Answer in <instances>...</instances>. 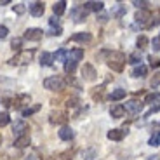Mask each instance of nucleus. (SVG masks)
Returning <instances> with one entry per match:
<instances>
[{"label": "nucleus", "instance_id": "f257e3e1", "mask_svg": "<svg viewBox=\"0 0 160 160\" xmlns=\"http://www.w3.org/2000/svg\"><path fill=\"white\" fill-rule=\"evenodd\" d=\"M124 63H125V54L124 52H118V51H113L110 54V59H108V66L115 72H122L124 68Z\"/></svg>", "mask_w": 160, "mask_h": 160}, {"label": "nucleus", "instance_id": "f03ea898", "mask_svg": "<svg viewBox=\"0 0 160 160\" xmlns=\"http://www.w3.org/2000/svg\"><path fill=\"white\" fill-rule=\"evenodd\" d=\"M44 87L49 89V91H63L66 87V82L61 77H49V78L44 80Z\"/></svg>", "mask_w": 160, "mask_h": 160}, {"label": "nucleus", "instance_id": "7ed1b4c3", "mask_svg": "<svg viewBox=\"0 0 160 160\" xmlns=\"http://www.w3.org/2000/svg\"><path fill=\"white\" fill-rule=\"evenodd\" d=\"M33 58V51H21L18 56H14L11 59V64H26L30 63Z\"/></svg>", "mask_w": 160, "mask_h": 160}, {"label": "nucleus", "instance_id": "20e7f679", "mask_svg": "<svg viewBox=\"0 0 160 160\" xmlns=\"http://www.w3.org/2000/svg\"><path fill=\"white\" fill-rule=\"evenodd\" d=\"M28 9H30V14L33 18H40L45 11V5H44V2H33V4L28 5Z\"/></svg>", "mask_w": 160, "mask_h": 160}, {"label": "nucleus", "instance_id": "39448f33", "mask_svg": "<svg viewBox=\"0 0 160 160\" xmlns=\"http://www.w3.org/2000/svg\"><path fill=\"white\" fill-rule=\"evenodd\" d=\"M42 35H44V32L40 28H28L26 32H24V40H33V42H37V40L42 38Z\"/></svg>", "mask_w": 160, "mask_h": 160}, {"label": "nucleus", "instance_id": "423d86ee", "mask_svg": "<svg viewBox=\"0 0 160 160\" xmlns=\"http://www.w3.org/2000/svg\"><path fill=\"white\" fill-rule=\"evenodd\" d=\"M124 108L127 110L129 113H132V115H136V113H139L141 110H143V103H141V101L132 99V101H129V103H125V106H124Z\"/></svg>", "mask_w": 160, "mask_h": 160}, {"label": "nucleus", "instance_id": "0eeeda50", "mask_svg": "<svg viewBox=\"0 0 160 160\" xmlns=\"http://www.w3.org/2000/svg\"><path fill=\"white\" fill-rule=\"evenodd\" d=\"M72 18L75 23H82V21L87 19V11H85L84 7H77L72 11Z\"/></svg>", "mask_w": 160, "mask_h": 160}, {"label": "nucleus", "instance_id": "6e6552de", "mask_svg": "<svg viewBox=\"0 0 160 160\" xmlns=\"http://www.w3.org/2000/svg\"><path fill=\"white\" fill-rule=\"evenodd\" d=\"M92 40V35L87 32H78L72 37V42H80V44H89Z\"/></svg>", "mask_w": 160, "mask_h": 160}, {"label": "nucleus", "instance_id": "1a4fd4ad", "mask_svg": "<svg viewBox=\"0 0 160 160\" xmlns=\"http://www.w3.org/2000/svg\"><path fill=\"white\" fill-rule=\"evenodd\" d=\"M58 136L63 141H72L73 136H75V132H73L72 127H66V125H64V127H61L59 131H58Z\"/></svg>", "mask_w": 160, "mask_h": 160}, {"label": "nucleus", "instance_id": "9d476101", "mask_svg": "<svg viewBox=\"0 0 160 160\" xmlns=\"http://www.w3.org/2000/svg\"><path fill=\"white\" fill-rule=\"evenodd\" d=\"M82 75H84L85 80H89V82H92V80L96 78V70H94V66L92 64H84V68H82Z\"/></svg>", "mask_w": 160, "mask_h": 160}, {"label": "nucleus", "instance_id": "9b49d317", "mask_svg": "<svg viewBox=\"0 0 160 160\" xmlns=\"http://www.w3.org/2000/svg\"><path fill=\"white\" fill-rule=\"evenodd\" d=\"M24 131H28V125H26V122H16V124L12 125V134L16 138H19V136H24Z\"/></svg>", "mask_w": 160, "mask_h": 160}, {"label": "nucleus", "instance_id": "f8f14e48", "mask_svg": "<svg viewBox=\"0 0 160 160\" xmlns=\"http://www.w3.org/2000/svg\"><path fill=\"white\" fill-rule=\"evenodd\" d=\"M82 58H84V49H73L66 54V61H73V63H78Z\"/></svg>", "mask_w": 160, "mask_h": 160}, {"label": "nucleus", "instance_id": "ddd939ff", "mask_svg": "<svg viewBox=\"0 0 160 160\" xmlns=\"http://www.w3.org/2000/svg\"><path fill=\"white\" fill-rule=\"evenodd\" d=\"M108 139L112 141H122L125 136V131H122V129H112V131H108Z\"/></svg>", "mask_w": 160, "mask_h": 160}, {"label": "nucleus", "instance_id": "4468645a", "mask_svg": "<svg viewBox=\"0 0 160 160\" xmlns=\"http://www.w3.org/2000/svg\"><path fill=\"white\" fill-rule=\"evenodd\" d=\"M49 122H51L52 125H61V124H66V117L63 115V113H51V117H49Z\"/></svg>", "mask_w": 160, "mask_h": 160}, {"label": "nucleus", "instance_id": "2eb2a0df", "mask_svg": "<svg viewBox=\"0 0 160 160\" xmlns=\"http://www.w3.org/2000/svg\"><path fill=\"white\" fill-rule=\"evenodd\" d=\"M110 115H112L113 118H122V117L125 115V108L122 104H115V106H112V110H110Z\"/></svg>", "mask_w": 160, "mask_h": 160}, {"label": "nucleus", "instance_id": "dca6fc26", "mask_svg": "<svg viewBox=\"0 0 160 160\" xmlns=\"http://www.w3.org/2000/svg\"><path fill=\"white\" fill-rule=\"evenodd\" d=\"M103 2H85L82 7L85 9V11H96V12H99L101 9H103Z\"/></svg>", "mask_w": 160, "mask_h": 160}, {"label": "nucleus", "instance_id": "f3484780", "mask_svg": "<svg viewBox=\"0 0 160 160\" xmlns=\"http://www.w3.org/2000/svg\"><path fill=\"white\" fill-rule=\"evenodd\" d=\"M28 144H30V136L28 134L16 138V141H14V146H16V148H24V146H28Z\"/></svg>", "mask_w": 160, "mask_h": 160}, {"label": "nucleus", "instance_id": "a211bd4d", "mask_svg": "<svg viewBox=\"0 0 160 160\" xmlns=\"http://www.w3.org/2000/svg\"><path fill=\"white\" fill-rule=\"evenodd\" d=\"M52 61H54V56L51 52H42V56H40V64L42 66H51Z\"/></svg>", "mask_w": 160, "mask_h": 160}, {"label": "nucleus", "instance_id": "6ab92c4d", "mask_svg": "<svg viewBox=\"0 0 160 160\" xmlns=\"http://www.w3.org/2000/svg\"><path fill=\"white\" fill-rule=\"evenodd\" d=\"M52 11H54L56 16H61V14L66 11V2H63V0H61V2H56V4L52 5Z\"/></svg>", "mask_w": 160, "mask_h": 160}, {"label": "nucleus", "instance_id": "aec40b11", "mask_svg": "<svg viewBox=\"0 0 160 160\" xmlns=\"http://www.w3.org/2000/svg\"><path fill=\"white\" fill-rule=\"evenodd\" d=\"M125 98V89H115V91L110 94V99L112 101H120Z\"/></svg>", "mask_w": 160, "mask_h": 160}, {"label": "nucleus", "instance_id": "412c9836", "mask_svg": "<svg viewBox=\"0 0 160 160\" xmlns=\"http://www.w3.org/2000/svg\"><path fill=\"white\" fill-rule=\"evenodd\" d=\"M148 19H150V12H148V11H144V9H143V11H139V12L136 14V21H139V23H146Z\"/></svg>", "mask_w": 160, "mask_h": 160}, {"label": "nucleus", "instance_id": "4be33fe9", "mask_svg": "<svg viewBox=\"0 0 160 160\" xmlns=\"http://www.w3.org/2000/svg\"><path fill=\"white\" fill-rule=\"evenodd\" d=\"M146 72H148V68H146L144 64H139V66H136V68H134L132 75H134V77H146Z\"/></svg>", "mask_w": 160, "mask_h": 160}, {"label": "nucleus", "instance_id": "5701e85b", "mask_svg": "<svg viewBox=\"0 0 160 160\" xmlns=\"http://www.w3.org/2000/svg\"><path fill=\"white\" fill-rule=\"evenodd\" d=\"M139 61H141V52H139V51L132 52L131 56L127 58V63H131V64H138Z\"/></svg>", "mask_w": 160, "mask_h": 160}, {"label": "nucleus", "instance_id": "b1692460", "mask_svg": "<svg viewBox=\"0 0 160 160\" xmlns=\"http://www.w3.org/2000/svg\"><path fill=\"white\" fill-rule=\"evenodd\" d=\"M75 68H77V63H73V61H66L64 63V72L68 73V75H72L75 72Z\"/></svg>", "mask_w": 160, "mask_h": 160}, {"label": "nucleus", "instance_id": "393cba45", "mask_svg": "<svg viewBox=\"0 0 160 160\" xmlns=\"http://www.w3.org/2000/svg\"><path fill=\"white\" fill-rule=\"evenodd\" d=\"M148 144H150V146H160V132H155V134L150 138Z\"/></svg>", "mask_w": 160, "mask_h": 160}, {"label": "nucleus", "instance_id": "a878e982", "mask_svg": "<svg viewBox=\"0 0 160 160\" xmlns=\"http://www.w3.org/2000/svg\"><path fill=\"white\" fill-rule=\"evenodd\" d=\"M38 110H40V106L37 104V106H33V108H24L21 113H23V117H30V115H33V113H37Z\"/></svg>", "mask_w": 160, "mask_h": 160}, {"label": "nucleus", "instance_id": "bb28decb", "mask_svg": "<svg viewBox=\"0 0 160 160\" xmlns=\"http://www.w3.org/2000/svg\"><path fill=\"white\" fill-rule=\"evenodd\" d=\"M52 56L58 61H66V51H64V49H59V51H58L56 54H52Z\"/></svg>", "mask_w": 160, "mask_h": 160}, {"label": "nucleus", "instance_id": "cd10ccee", "mask_svg": "<svg viewBox=\"0 0 160 160\" xmlns=\"http://www.w3.org/2000/svg\"><path fill=\"white\" fill-rule=\"evenodd\" d=\"M9 122H11V117L7 113H0V127H5Z\"/></svg>", "mask_w": 160, "mask_h": 160}, {"label": "nucleus", "instance_id": "c85d7f7f", "mask_svg": "<svg viewBox=\"0 0 160 160\" xmlns=\"http://www.w3.org/2000/svg\"><path fill=\"white\" fill-rule=\"evenodd\" d=\"M160 99V94H148L146 96V99H144V103H148V104H153L155 101Z\"/></svg>", "mask_w": 160, "mask_h": 160}, {"label": "nucleus", "instance_id": "c756f323", "mask_svg": "<svg viewBox=\"0 0 160 160\" xmlns=\"http://www.w3.org/2000/svg\"><path fill=\"white\" fill-rule=\"evenodd\" d=\"M148 61H150V66H152V68H158L160 66V59L155 56H148Z\"/></svg>", "mask_w": 160, "mask_h": 160}, {"label": "nucleus", "instance_id": "7c9ffc66", "mask_svg": "<svg viewBox=\"0 0 160 160\" xmlns=\"http://www.w3.org/2000/svg\"><path fill=\"white\" fill-rule=\"evenodd\" d=\"M150 84H152V87H158L160 85V72H157L155 75L152 77V82H150Z\"/></svg>", "mask_w": 160, "mask_h": 160}, {"label": "nucleus", "instance_id": "2f4dec72", "mask_svg": "<svg viewBox=\"0 0 160 160\" xmlns=\"http://www.w3.org/2000/svg\"><path fill=\"white\" fill-rule=\"evenodd\" d=\"M146 45H148V38H146L144 35H141L139 38H138V47H139V49H144Z\"/></svg>", "mask_w": 160, "mask_h": 160}, {"label": "nucleus", "instance_id": "473e14b6", "mask_svg": "<svg viewBox=\"0 0 160 160\" xmlns=\"http://www.w3.org/2000/svg\"><path fill=\"white\" fill-rule=\"evenodd\" d=\"M14 12H16V14H23V12H26V5H24V4L14 5Z\"/></svg>", "mask_w": 160, "mask_h": 160}, {"label": "nucleus", "instance_id": "72a5a7b5", "mask_svg": "<svg viewBox=\"0 0 160 160\" xmlns=\"http://www.w3.org/2000/svg\"><path fill=\"white\" fill-rule=\"evenodd\" d=\"M21 44H23V38H14L12 40V49H16V51H19L21 49Z\"/></svg>", "mask_w": 160, "mask_h": 160}, {"label": "nucleus", "instance_id": "f704fd0d", "mask_svg": "<svg viewBox=\"0 0 160 160\" xmlns=\"http://www.w3.org/2000/svg\"><path fill=\"white\" fill-rule=\"evenodd\" d=\"M52 160H72V158H70L68 153H58V155H54Z\"/></svg>", "mask_w": 160, "mask_h": 160}, {"label": "nucleus", "instance_id": "c9c22d12", "mask_svg": "<svg viewBox=\"0 0 160 160\" xmlns=\"http://www.w3.org/2000/svg\"><path fill=\"white\" fill-rule=\"evenodd\" d=\"M152 45L155 51H160V37H155V38L152 40Z\"/></svg>", "mask_w": 160, "mask_h": 160}, {"label": "nucleus", "instance_id": "e433bc0d", "mask_svg": "<svg viewBox=\"0 0 160 160\" xmlns=\"http://www.w3.org/2000/svg\"><path fill=\"white\" fill-rule=\"evenodd\" d=\"M132 5H136L138 9H141V11H143V9H146L148 2H138V0H134V2H132Z\"/></svg>", "mask_w": 160, "mask_h": 160}, {"label": "nucleus", "instance_id": "4c0bfd02", "mask_svg": "<svg viewBox=\"0 0 160 160\" xmlns=\"http://www.w3.org/2000/svg\"><path fill=\"white\" fill-rule=\"evenodd\" d=\"M7 33H9L7 26H4V24H2V26H0V38H5V37H7Z\"/></svg>", "mask_w": 160, "mask_h": 160}, {"label": "nucleus", "instance_id": "58836bf2", "mask_svg": "<svg viewBox=\"0 0 160 160\" xmlns=\"http://www.w3.org/2000/svg\"><path fill=\"white\" fill-rule=\"evenodd\" d=\"M61 32H63V30H61V26H56V28H51V32H49V35H61Z\"/></svg>", "mask_w": 160, "mask_h": 160}, {"label": "nucleus", "instance_id": "ea45409f", "mask_svg": "<svg viewBox=\"0 0 160 160\" xmlns=\"http://www.w3.org/2000/svg\"><path fill=\"white\" fill-rule=\"evenodd\" d=\"M106 18H108L106 14H101V16H99V21H101V23H104V21H106Z\"/></svg>", "mask_w": 160, "mask_h": 160}, {"label": "nucleus", "instance_id": "a19ab883", "mask_svg": "<svg viewBox=\"0 0 160 160\" xmlns=\"http://www.w3.org/2000/svg\"><path fill=\"white\" fill-rule=\"evenodd\" d=\"M9 4V0H2V2H0V5H7Z\"/></svg>", "mask_w": 160, "mask_h": 160}, {"label": "nucleus", "instance_id": "79ce46f5", "mask_svg": "<svg viewBox=\"0 0 160 160\" xmlns=\"http://www.w3.org/2000/svg\"><path fill=\"white\" fill-rule=\"evenodd\" d=\"M26 160H35V157H28V158H26Z\"/></svg>", "mask_w": 160, "mask_h": 160}, {"label": "nucleus", "instance_id": "37998d69", "mask_svg": "<svg viewBox=\"0 0 160 160\" xmlns=\"http://www.w3.org/2000/svg\"><path fill=\"white\" fill-rule=\"evenodd\" d=\"M0 143H2V136H0Z\"/></svg>", "mask_w": 160, "mask_h": 160}]
</instances>
